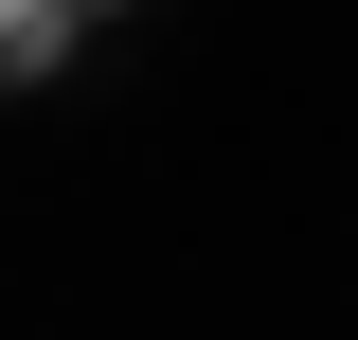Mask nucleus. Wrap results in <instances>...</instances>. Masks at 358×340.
I'll return each instance as SVG.
<instances>
[{"label":"nucleus","mask_w":358,"mask_h":340,"mask_svg":"<svg viewBox=\"0 0 358 340\" xmlns=\"http://www.w3.org/2000/svg\"><path fill=\"white\" fill-rule=\"evenodd\" d=\"M72 36H90V0H0V90H54Z\"/></svg>","instance_id":"obj_1"},{"label":"nucleus","mask_w":358,"mask_h":340,"mask_svg":"<svg viewBox=\"0 0 358 340\" xmlns=\"http://www.w3.org/2000/svg\"><path fill=\"white\" fill-rule=\"evenodd\" d=\"M90 18H143V0H90Z\"/></svg>","instance_id":"obj_2"}]
</instances>
